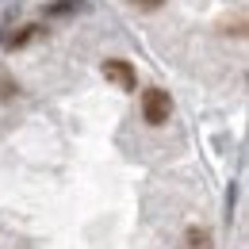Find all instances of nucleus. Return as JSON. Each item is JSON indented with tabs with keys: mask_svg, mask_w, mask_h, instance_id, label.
I'll use <instances>...</instances> for the list:
<instances>
[{
	"mask_svg": "<svg viewBox=\"0 0 249 249\" xmlns=\"http://www.w3.org/2000/svg\"><path fill=\"white\" fill-rule=\"evenodd\" d=\"M169 115H173L169 92H165V89H146V92H142V119L150 126H161V123H169Z\"/></svg>",
	"mask_w": 249,
	"mask_h": 249,
	"instance_id": "nucleus-1",
	"label": "nucleus"
},
{
	"mask_svg": "<svg viewBox=\"0 0 249 249\" xmlns=\"http://www.w3.org/2000/svg\"><path fill=\"white\" fill-rule=\"evenodd\" d=\"M104 77L115 81L119 89H134V85H138V77H134L130 62H123V58H107V62H104Z\"/></svg>",
	"mask_w": 249,
	"mask_h": 249,
	"instance_id": "nucleus-2",
	"label": "nucleus"
},
{
	"mask_svg": "<svg viewBox=\"0 0 249 249\" xmlns=\"http://www.w3.org/2000/svg\"><path fill=\"white\" fill-rule=\"evenodd\" d=\"M35 35H38V27L31 23V27H23V31H16V35H12V38H8V46H12V50H19V46H27V42H31Z\"/></svg>",
	"mask_w": 249,
	"mask_h": 249,
	"instance_id": "nucleus-3",
	"label": "nucleus"
},
{
	"mask_svg": "<svg viewBox=\"0 0 249 249\" xmlns=\"http://www.w3.org/2000/svg\"><path fill=\"white\" fill-rule=\"evenodd\" d=\"M188 246H192V249H211V238H207V230L192 226V230H188Z\"/></svg>",
	"mask_w": 249,
	"mask_h": 249,
	"instance_id": "nucleus-4",
	"label": "nucleus"
},
{
	"mask_svg": "<svg viewBox=\"0 0 249 249\" xmlns=\"http://www.w3.org/2000/svg\"><path fill=\"white\" fill-rule=\"evenodd\" d=\"M77 8H81V0H54L46 8V16H65V12H77Z\"/></svg>",
	"mask_w": 249,
	"mask_h": 249,
	"instance_id": "nucleus-5",
	"label": "nucleus"
},
{
	"mask_svg": "<svg viewBox=\"0 0 249 249\" xmlns=\"http://www.w3.org/2000/svg\"><path fill=\"white\" fill-rule=\"evenodd\" d=\"M134 4H138V8H142V12H157V8H161V4H165V0H134Z\"/></svg>",
	"mask_w": 249,
	"mask_h": 249,
	"instance_id": "nucleus-6",
	"label": "nucleus"
},
{
	"mask_svg": "<svg viewBox=\"0 0 249 249\" xmlns=\"http://www.w3.org/2000/svg\"><path fill=\"white\" fill-rule=\"evenodd\" d=\"M12 92H16V85H12L8 77H4V81H0V96H12Z\"/></svg>",
	"mask_w": 249,
	"mask_h": 249,
	"instance_id": "nucleus-7",
	"label": "nucleus"
}]
</instances>
